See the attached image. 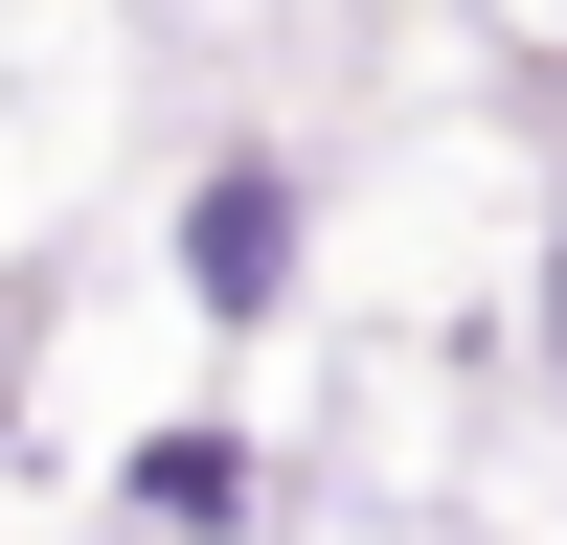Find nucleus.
I'll list each match as a JSON object with an SVG mask.
<instances>
[{
	"instance_id": "f257e3e1",
	"label": "nucleus",
	"mask_w": 567,
	"mask_h": 545,
	"mask_svg": "<svg viewBox=\"0 0 567 545\" xmlns=\"http://www.w3.org/2000/svg\"><path fill=\"white\" fill-rule=\"evenodd\" d=\"M159 250H182V318H205V341H272V318L318 296V136H227Z\"/></svg>"
},
{
	"instance_id": "f03ea898",
	"label": "nucleus",
	"mask_w": 567,
	"mask_h": 545,
	"mask_svg": "<svg viewBox=\"0 0 567 545\" xmlns=\"http://www.w3.org/2000/svg\"><path fill=\"white\" fill-rule=\"evenodd\" d=\"M272 477H296V454H272V432H227V409H159V432L114 454V500H136L159 545H272V523H296Z\"/></svg>"
},
{
	"instance_id": "7ed1b4c3",
	"label": "nucleus",
	"mask_w": 567,
	"mask_h": 545,
	"mask_svg": "<svg viewBox=\"0 0 567 545\" xmlns=\"http://www.w3.org/2000/svg\"><path fill=\"white\" fill-rule=\"evenodd\" d=\"M523 363H545V409H567V227H545V296H523Z\"/></svg>"
}]
</instances>
